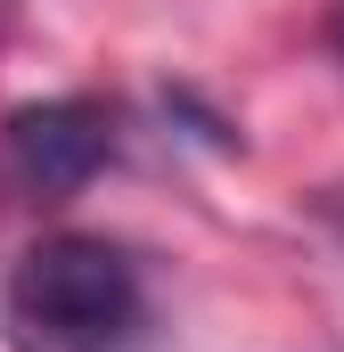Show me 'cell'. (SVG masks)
<instances>
[{"mask_svg": "<svg viewBox=\"0 0 344 352\" xmlns=\"http://www.w3.org/2000/svg\"><path fill=\"white\" fill-rule=\"evenodd\" d=\"M115 107L107 98H33L0 123V156H8V180L41 205L74 197L115 164Z\"/></svg>", "mask_w": 344, "mask_h": 352, "instance_id": "7a4b0ae2", "label": "cell"}, {"mask_svg": "<svg viewBox=\"0 0 344 352\" xmlns=\"http://www.w3.org/2000/svg\"><path fill=\"white\" fill-rule=\"evenodd\" d=\"M328 50H336V58H344V8H336V16H328Z\"/></svg>", "mask_w": 344, "mask_h": 352, "instance_id": "3957f363", "label": "cell"}, {"mask_svg": "<svg viewBox=\"0 0 344 352\" xmlns=\"http://www.w3.org/2000/svg\"><path fill=\"white\" fill-rule=\"evenodd\" d=\"M148 270L131 246L58 230L25 246L0 278V336L8 352H148Z\"/></svg>", "mask_w": 344, "mask_h": 352, "instance_id": "6da1fadb", "label": "cell"}]
</instances>
